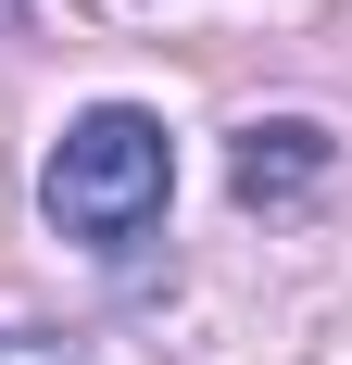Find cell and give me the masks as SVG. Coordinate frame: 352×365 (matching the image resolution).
<instances>
[{
    "label": "cell",
    "mask_w": 352,
    "mask_h": 365,
    "mask_svg": "<svg viewBox=\"0 0 352 365\" xmlns=\"http://www.w3.org/2000/svg\"><path fill=\"white\" fill-rule=\"evenodd\" d=\"M164 189H176V139H164V113H139V101L76 113L51 139V164H38L51 227L88 240V252H139V227L164 215Z\"/></svg>",
    "instance_id": "6da1fadb"
},
{
    "label": "cell",
    "mask_w": 352,
    "mask_h": 365,
    "mask_svg": "<svg viewBox=\"0 0 352 365\" xmlns=\"http://www.w3.org/2000/svg\"><path fill=\"white\" fill-rule=\"evenodd\" d=\"M239 202L252 215H289V202H315L327 177H340V139H327L315 113H264V126H239Z\"/></svg>",
    "instance_id": "7a4b0ae2"
},
{
    "label": "cell",
    "mask_w": 352,
    "mask_h": 365,
    "mask_svg": "<svg viewBox=\"0 0 352 365\" xmlns=\"http://www.w3.org/2000/svg\"><path fill=\"white\" fill-rule=\"evenodd\" d=\"M0 26H26V0H0Z\"/></svg>",
    "instance_id": "3957f363"
}]
</instances>
